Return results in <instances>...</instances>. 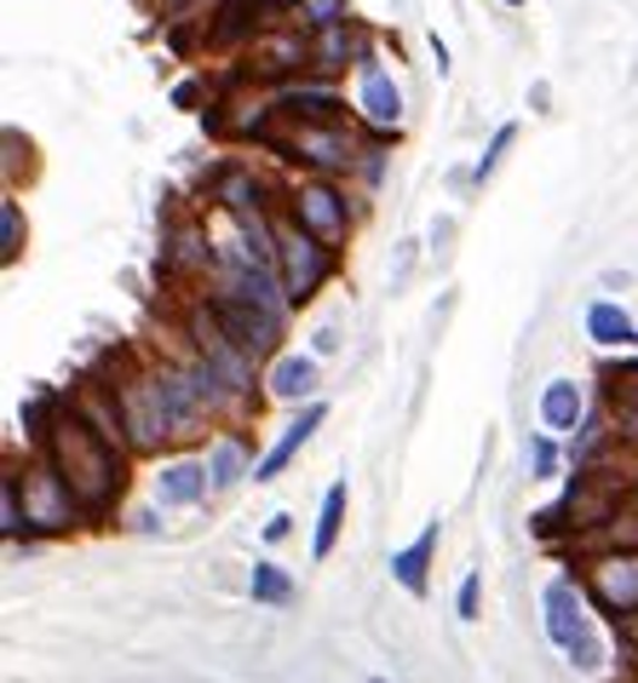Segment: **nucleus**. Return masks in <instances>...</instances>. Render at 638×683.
Masks as SVG:
<instances>
[{
  "mask_svg": "<svg viewBox=\"0 0 638 683\" xmlns=\"http://www.w3.org/2000/svg\"><path fill=\"white\" fill-rule=\"evenodd\" d=\"M47 460L63 483L76 489V500L87 511H110L127 471H121V454H116V436L98 431L87 414H63L58 425H47Z\"/></svg>",
  "mask_w": 638,
  "mask_h": 683,
  "instance_id": "1",
  "label": "nucleus"
},
{
  "mask_svg": "<svg viewBox=\"0 0 638 683\" xmlns=\"http://www.w3.org/2000/svg\"><path fill=\"white\" fill-rule=\"evenodd\" d=\"M541 609H547V637L564 649V661L576 672H598L604 666V643L592 632V614H587V586L581 580L558 574L552 586L541 592Z\"/></svg>",
  "mask_w": 638,
  "mask_h": 683,
  "instance_id": "2",
  "label": "nucleus"
},
{
  "mask_svg": "<svg viewBox=\"0 0 638 683\" xmlns=\"http://www.w3.org/2000/svg\"><path fill=\"white\" fill-rule=\"evenodd\" d=\"M328 270H333V259H328V242H322V235H311L299 219L277 230V277H282V293H288L293 304H306V299L328 282Z\"/></svg>",
  "mask_w": 638,
  "mask_h": 683,
  "instance_id": "3",
  "label": "nucleus"
},
{
  "mask_svg": "<svg viewBox=\"0 0 638 683\" xmlns=\"http://www.w3.org/2000/svg\"><path fill=\"white\" fill-rule=\"evenodd\" d=\"M23 518H29V534H70L76 529V518H81V500H76V489L63 483V476L52 471V460L47 465H36L23 476Z\"/></svg>",
  "mask_w": 638,
  "mask_h": 683,
  "instance_id": "4",
  "label": "nucleus"
},
{
  "mask_svg": "<svg viewBox=\"0 0 638 683\" xmlns=\"http://www.w3.org/2000/svg\"><path fill=\"white\" fill-rule=\"evenodd\" d=\"M587 597L604 609V614H616V621H627V614L638 609V545H621V552H604L587 563Z\"/></svg>",
  "mask_w": 638,
  "mask_h": 683,
  "instance_id": "5",
  "label": "nucleus"
},
{
  "mask_svg": "<svg viewBox=\"0 0 638 683\" xmlns=\"http://www.w3.org/2000/svg\"><path fill=\"white\" fill-rule=\"evenodd\" d=\"M213 311H219V328L230 333V339H237V345L248 351V356H265V351H271L277 345V311H265V304H253V299H219L213 304Z\"/></svg>",
  "mask_w": 638,
  "mask_h": 683,
  "instance_id": "6",
  "label": "nucleus"
},
{
  "mask_svg": "<svg viewBox=\"0 0 638 683\" xmlns=\"http://www.w3.org/2000/svg\"><path fill=\"white\" fill-rule=\"evenodd\" d=\"M293 219L306 224L311 235H322L328 248H340L346 242V195L333 190V184H299L293 190Z\"/></svg>",
  "mask_w": 638,
  "mask_h": 683,
  "instance_id": "7",
  "label": "nucleus"
},
{
  "mask_svg": "<svg viewBox=\"0 0 638 683\" xmlns=\"http://www.w3.org/2000/svg\"><path fill=\"white\" fill-rule=\"evenodd\" d=\"M322 420H328V408H322V402H311L306 414H299V420H293V425L277 436V449H271V454H265V460L253 465V483H277V476L293 465V454H299V449H306V442L317 436V425H322Z\"/></svg>",
  "mask_w": 638,
  "mask_h": 683,
  "instance_id": "8",
  "label": "nucleus"
},
{
  "mask_svg": "<svg viewBox=\"0 0 638 683\" xmlns=\"http://www.w3.org/2000/svg\"><path fill=\"white\" fill-rule=\"evenodd\" d=\"M208 489H213V476H208V465H201V460H167L156 471V500L161 505H196Z\"/></svg>",
  "mask_w": 638,
  "mask_h": 683,
  "instance_id": "9",
  "label": "nucleus"
},
{
  "mask_svg": "<svg viewBox=\"0 0 638 683\" xmlns=\"http://www.w3.org/2000/svg\"><path fill=\"white\" fill-rule=\"evenodd\" d=\"M357 104H362V115L375 121V127H397V121H402V92L391 87V76L380 70L375 58H362V87H357Z\"/></svg>",
  "mask_w": 638,
  "mask_h": 683,
  "instance_id": "10",
  "label": "nucleus"
},
{
  "mask_svg": "<svg viewBox=\"0 0 638 683\" xmlns=\"http://www.w3.org/2000/svg\"><path fill=\"white\" fill-rule=\"evenodd\" d=\"M431 552H438V523H426L409 545H402V552H391V580L402 592H426V569H431Z\"/></svg>",
  "mask_w": 638,
  "mask_h": 683,
  "instance_id": "11",
  "label": "nucleus"
},
{
  "mask_svg": "<svg viewBox=\"0 0 638 683\" xmlns=\"http://www.w3.org/2000/svg\"><path fill=\"white\" fill-rule=\"evenodd\" d=\"M293 155H306L317 167H351V139H340V132H322V127H299L293 132Z\"/></svg>",
  "mask_w": 638,
  "mask_h": 683,
  "instance_id": "12",
  "label": "nucleus"
},
{
  "mask_svg": "<svg viewBox=\"0 0 638 683\" xmlns=\"http://www.w3.org/2000/svg\"><path fill=\"white\" fill-rule=\"evenodd\" d=\"M541 425L547 431H576L581 425V391H576V380H552L541 391Z\"/></svg>",
  "mask_w": 638,
  "mask_h": 683,
  "instance_id": "13",
  "label": "nucleus"
},
{
  "mask_svg": "<svg viewBox=\"0 0 638 683\" xmlns=\"http://www.w3.org/2000/svg\"><path fill=\"white\" fill-rule=\"evenodd\" d=\"M311 391H317V362H311V356H277V368H271V396L299 402V396H311Z\"/></svg>",
  "mask_w": 638,
  "mask_h": 683,
  "instance_id": "14",
  "label": "nucleus"
},
{
  "mask_svg": "<svg viewBox=\"0 0 638 683\" xmlns=\"http://www.w3.org/2000/svg\"><path fill=\"white\" fill-rule=\"evenodd\" d=\"M587 333L598 339V345H632V339H638L632 317L621 311V304H610V299H598L587 311Z\"/></svg>",
  "mask_w": 638,
  "mask_h": 683,
  "instance_id": "15",
  "label": "nucleus"
},
{
  "mask_svg": "<svg viewBox=\"0 0 638 683\" xmlns=\"http://www.w3.org/2000/svg\"><path fill=\"white\" fill-rule=\"evenodd\" d=\"M346 483H333L328 494H322V518H317V534H311V558L322 563L333 545H340V523H346Z\"/></svg>",
  "mask_w": 638,
  "mask_h": 683,
  "instance_id": "16",
  "label": "nucleus"
},
{
  "mask_svg": "<svg viewBox=\"0 0 638 683\" xmlns=\"http://www.w3.org/2000/svg\"><path fill=\"white\" fill-rule=\"evenodd\" d=\"M242 471H248V449H242V442H219V449L208 454V476H213V489H230Z\"/></svg>",
  "mask_w": 638,
  "mask_h": 683,
  "instance_id": "17",
  "label": "nucleus"
},
{
  "mask_svg": "<svg viewBox=\"0 0 638 683\" xmlns=\"http://www.w3.org/2000/svg\"><path fill=\"white\" fill-rule=\"evenodd\" d=\"M293 597V580L277 569V563H253V603H288Z\"/></svg>",
  "mask_w": 638,
  "mask_h": 683,
  "instance_id": "18",
  "label": "nucleus"
},
{
  "mask_svg": "<svg viewBox=\"0 0 638 683\" xmlns=\"http://www.w3.org/2000/svg\"><path fill=\"white\" fill-rule=\"evenodd\" d=\"M18 248H23V213H18V201H7L0 208V259H18Z\"/></svg>",
  "mask_w": 638,
  "mask_h": 683,
  "instance_id": "19",
  "label": "nucleus"
},
{
  "mask_svg": "<svg viewBox=\"0 0 638 683\" xmlns=\"http://www.w3.org/2000/svg\"><path fill=\"white\" fill-rule=\"evenodd\" d=\"M512 139H518V127L507 121V127H500V132H495V139H489V150H484V161L472 167V179H478V184H484V179L495 173V167H500V155H507V150H512Z\"/></svg>",
  "mask_w": 638,
  "mask_h": 683,
  "instance_id": "20",
  "label": "nucleus"
},
{
  "mask_svg": "<svg viewBox=\"0 0 638 683\" xmlns=\"http://www.w3.org/2000/svg\"><path fill=\"white\" fill-rule=\"evenodd\" d=\"M317 63H346V29H340V23H328V29H322V41H317Z\"/></svg>",
  "mask_w": 638,
  "mask_h": 683,
  "instance_id": "21",
  "label": "nucleus"
},
{
  "mask_svg": "<svg viewBox=\"0 0 638 683\" xmlns=\"http://www.w3.org/2000/svg\"><path fill=\"white\" fill-rule=\"evenodd\" d=\"M306 18H311L317 29H328V23L346 18V0H306Z\"/></svg>",
  "mask_w": 638,
  "mask_h": 683,
  "instance_id": "22",
  "label": "nucleus"
},
{
  "mask_svg": "<svg viewBox=\"0 0 638 683\" xmlns=\"http://www.w3.org/2000/svg\"><path fill=\"white\" fill-rule=\"evenodd\" d=\"M478 586H484L478 574L460 580V597H455V614H460V621H478Z\"/></svg>",
  "mask_w": 638,
  "mask_h": 683,
  "instance_id": "23",
  "label": "nucleus"
},
{
  "mask_svg": "<svg viewBox=\"0 0 638 683\" xmlns=\"http://www.w3.org/2000/svg\"><path fill=\"white\" fill-rule=\"evenodd\" d=\"M529 460H535V476H552V465H558L552 436H535V442H529Z\"/></svg>",
  "mask_w": 638,
  "mask_h": 683,
  "instance_id": "24",
  "label": "nucleus"
},
{
  "mask_svg": "<svg viewBox=\"0 0 638 683\" xmlns=\"http://www.w3.org/2000/svg\"><path fill=\"white\" fill-rule=\"evenodd\" d=\"M288 529H293L288 518H271V529H265V540H288Z\"/></svg>",
  "mask_w": 638,
  "mask_h": 683,
  "instance_id": "25",
  "label": "nucleus"
},
{
  "mask_svg": "<svg viewBox=\"0 0 638 683\" xmlns=\"http://www.w3.org/2000/svg\"><path fill=\"white\" fill-rule=\"evenodd\" d=\"M621 632H627V643L638 649V609H632V614H627V621H621Z\"/></svg>",
  "mask_w": 638,
  "mask_h": 683,
  "instance_id": "26",
  "label": "nucleus"
},
{
  "mask_svg": "<svg viewBox=\"0 0 638 683\" xmlns=\"http://www.w3.org/2000/svg\"><path fill=\"white\" fill-rule=\"evenodd\" d=\"M277 7H299V0H277Z\"/></svg>",
  "mask_w": 638,
  "mask_h": 683,
  "instance_id": "27",
  "label": "nucleus"
},
{
  "mask_svg": "<svg viewBox=\"0 0 638 683\" xmlns=\"http://www.w3.org/2000/svg\"><path fill=\"white\" fill-rule=\"evenodd\" d=\"M507 7H524V0H507Z\"/></svg>",
  "mask_w": 638,
  "mask_h": 683,
  "instance_id": "28",
  "label": "nucleus"
}]
</instances>
